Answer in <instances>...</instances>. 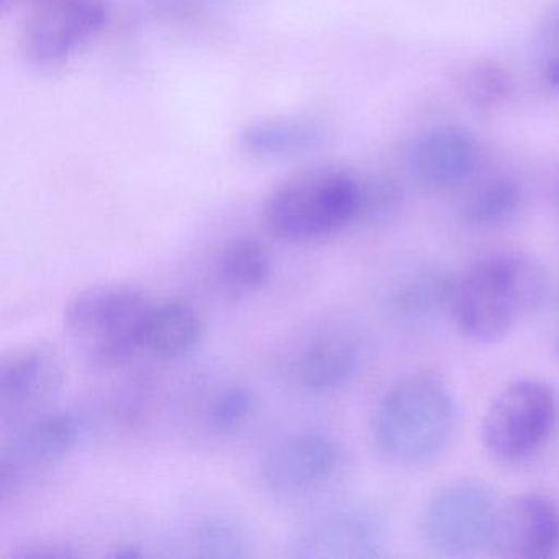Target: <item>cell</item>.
Here are the masks:
<instances>
[{
  "instance_id": "obj_1",
  "label": "cell",
  "mask_w": 559,
  "mask_h": 559,
  "mask_svg": "<svg viewBox=\"0 0 559 559\" xmlns=\"http://www.w3.org/2000/svg\"><path fill=\"white\" fill-rule=\"evenodd\" d=\"M546 271L522 251H493L456 274L451 319L464 338L496 345L548 296Z\"/></svg>"
},
{
  "instance_id": "obj_2",
  "label": "cell",
  "mask_w": 559,
  "mask_h": 559,
  "mask_svg": "<svg viewBox=\"0 0 559 559\" xmlns=\"http://www.w3.org/2000/svg\"><path fill=\"white\" fill-rule=\"evenodd\" d=\"M460 408L440 376L415 371L392 382L379 397L371 435L379 453L397 466H424L447 451L456 435Z\"/></svg>"
},
{
  "instance_id": "obj_3",
  "label": "cell",
  "mask_w": 559,
  "mask_h": 559,
  "mask_svg": "<svg viewBox=\"0 0 559 559\" xmlns=\"http://www.w3.org/2000/svg\"><path fill=\"white\" fill-rule=\"evenodd\" d=\"M361 178L340 166H313L289 176L266 198L263 221L277 240L310 245L359 224Z\"/></svg>"
},
{
  "instance_id": "obj_4",
  "label": "cell",
  "mask_w": 559,
  "mask_h": 559,
  "mask_svg": "<svg viewBox=\"0 0 559 559\" xmlns=\"http://www.w3.org/2000/svg\"><path fill=\"white\" fill-rule=\"evenodd\" d=\"M153 304L143 290L127 284L87 287L64 307V330L94 366L119 368L143 356Z\"/></svg>"
},
{
  "instance_id": "obj_5",
  "label": "cell",
  "mask_w": 559,
  "mask_h": 559,
  "mask_svg": "<svg viewBox=\"0 0 559 559\" xmlns=\"http://www.w3.org/2000/svg\"><path fill=\"white\" fill-rule=\"evenodd\" d=\"M348 473V454L333 435L302 430L287 435L261 464L264 492L290 507H312L335 499Z\"/></svg>"
},
{
  "instance_id": "obj_6",
  "label": "cell",
  "mask_w": 559,
  "mask_h": 559,
  "mask_svg": "<svg viewBox=\"0 0 559 559\" xmlns=\"http://www.w3.org/2000/svg\"><path fill=\"white\" fill-rule=\"evenodd\" d=\"M502 503L479 480L460 479L431 493L420 513V538L443 558H473L489 551Z\"/></svg>"
},
{
  "instance_id": "obj_7",
  "label": "cell",
  "mask_w": 559,
  "mask_h": 559,
  "mask_svg": "<svg viewBox=\"0 0 559 559\" xmlns=\"http://www.w3.org/2000/svg\"><path fill=\"white\" fill-rule=\"evenodd\" d=\"M384 516L362 500L332 499L307 509L287 535L294 559H371L384 555Z\"/></svg>"
},
{
  "instance_id": "obj_8",
  "label": "cell",
  "mask_w": 559,
  "mask_h": 559,
  "mask_svg": "<svg viewBox=\"0 0 559 559\" xmlns=\"http://www.w3.org/2000/svg\"><path fill=\"white\" fill-rule=\"evenodd\" d=\"M558 414L551 385L539 379H516L490 401L480 424V440L497 461L520 463L549 440Z\"/></svg>"
},
{
  "instance_id": "obj_9",
  "label": "cell",
  "mask_w": 559,
  "mask_h": 559,
  "mask_svg": "<svg viewBox=\"0 0 559 559\" xmlns=\"http://www.w3.org/2000/svg\"><path fill=\"white\" fill-rule=\"evenodd\" d=\"M0 450V497L11 499L25 484L37 479L80 444V420L63 411H44L4 430Z\"/></svg>"
},
{
  "instance_id": "obj_10",
  "label": "cell",
  "mask_w": 559,
  "mask_h": 559,
  "mask_svg": "<svg viewBox=\"0 0 559 559\" xmlns=\"http://www.w3.org/2000/svg\"><path fill=\"white\" fill-rule=\"evenodd\" d=\"M366 358V336L352 320L335 319L302 340L289 362V378L300 394L325 397L345 389Z\"/></svg>"
},
{
  "instance_id": "obj_11",
  "label": "cell",
  "mask_w": 559,
  "mask_h": 559,
  "mask_svg": "<svg viewBox=\"0 0 559 559\" xmlns=\"http://www.w3.org/2000/svg\"><path fill=\"white\" fill-rule=\"evenodd\" d=\"M67 381L63 358L53 346L25 343L0 358V425L9 430L48 411Z\"/></svg>"
},
{
  "instance_id": "obj_12",
  "label": "cell",
  "mask_w": 559,
  "mask_h": 559,
  "mask_svg": "<svg viewBox=\"0 0 559 559\" xmlns=\"http://www.w3.org/2000/svg\"><path fill=\"white\" fill-rule=\"evenodd\" d=\"M34 9L22 34V50L40 68L67 63L103 32L107 22L103 0H48Z\"/></svg>"
},
{
  "instance_id": "obj_13",
  "label": "cell",
  "mask_w": 559,
  "mask_h": 559,
  "mask_svg": "<svg viewBox=\"0 0 559 559\" xmlns=\"http://www.w3.org/2000/svg\"><path fill=\"white\" fill-rule=\"evenodd\" d=\"M483 153L476 136L460 126L430 127L418 133L405 153L408 175L427 191L443 192L467 185L477 175Z\"/></svg>"
},
{
  "instance_id": "obj_14",
  "label": "cell",
  "mask_w": 559,
  "mask_h": 559,
  "mask_svg": "<svg viewBox=\"0 0 559 559\" xmlns=\"http://www.w3.org/2000/svg\"><path fill=\"white\" fill-rule=\"evenodd\" d=\"M490 555L507 559L558 558V503L538 492L520 493L502 503Z\"/></svg>"
},
{
  "instance_id": "obj_15",
  "label": "cell",
  "mask_w": 559,
  "mask_h": 559,
  "mask_svg": "<svg viewBox=\"0 0 559 559\" xmlns=\"http://www.w3.org/2000/svg\"><path fill=\"white\" fill-rule=\"evenodd\" d=\"M456 274L438 264H417L401 271L381 297L385 319L402 330L425 329L450 316Z\"/></svg>"
},
{
  "instance_id": "obj_16",
  "label": "cell",
  "mask_w": 559,
  "mask_h": 559,
  "mask_svg": "<svg viewBox=\"0 0 559 559\" xmlns=\"http://www.w3.org/2000/svg\"><path fill=\"white\" fill-rule=\"evenodd\" d=\"M204 335L201 316L191 304L165 300L153 304L143 335V356L176 361L191 355Z\"/></svg>"
},
{
  "instance_id": "obj_17",
  "label": "cell",
  "mask_w": 559,
  "mask_h": 559,
  "mask_svg": "<svg viewBox=\"0 0 559 559\" xmlns=\"http://www.w3.org/2000/svg\"><path fill=\"white\" fill-rule=\"evenodd\" d=\"M325 130L307 117H276L248 123L238 135V148L254 159H284L304 155L323 142Z\"/></svg>"
},
{
  "instance_id": "obj_18",
  "label": "cell",
  "mask_w": 559,
  "mask_h": 559,
  "mask_svg": "<svg viewBox=\"0 0 559 559\" xmlns=\"http://www.w3.org/2000/svg\"><path fill=\"white\" fill-rule=\"evenodd\" d=\"M274 266L271 253L257 238L227 241L215 260V283L234 299H248L270 286Z\"/></svg>"
},
{
  "instance_id": "obj_19",
  "label": "cell",
  "mask_w": 559,
  "mask_h": 559,
  "mask_svg": "<svg viewBox=\"0 0 559 559\" xmlns=\"http://www.w3.org/2000/svg\"><path fill=\"white\" fill-rule=\"evenodd\" d=\"M525 191L513 176L496 175L480 179L463 199L460 218L464 227L490 231L506 227L522 211Z\"/></svg>"
},
{
  "instance_id": "obj_20",
  "label": "cell",
  "mask_w": 559,
  "mask_h": 559,
  "mask_svg": "<svg viewBox=\"0 0 559 559\" xmlns=\"http://www.w3.org/2000/svg\"><path fill=\"white\" fill-rule=\"evenodd\" d=\"M189 556L204 559H248L254 556V536L234 513L207 512L195 516L185 533Z\"/></svg>"
},
{
  "instance_id": "obj_21",
  "label": "cell",
  "mask_w": 559,
  "mask_h": 559,
  "mask_svg": "<svg viewBox=\"0 0 559 559\" xmlns=\"http://www.w3.org/2000/svg\"><path fill=\"white\" fill-rule=\"evenodd\" d=\"M257 407V395L247 385H225L215 392L205 408V421L214 431L235 430L243 425Z\"/></svg>"
},
{
  "instance_id": "obj_22",
  "label": "cell",
  "mask_w": 559,
  "mask_h": 559,
  "mask_svg": "<svg viewBox=\"0 0 559 559\" xmlns=\"http://www.w3.org/2000/svg\"><path fill=\"white\" fill-rule=\"evenodd\" d=\"M533 58L542 80L552 90H559V0L536 25Z\"/></svg>"
},
{
  "instance_id": "obj_23",
  "label": "cell",
  "mask_w": 559,
  "mask_h": 559,
  "mask_svg": "<svg viewBox=\"0 0 559 559\" xmlns=\"http://www.w3.org/2000/svg\"><path fill=\"white\" fill-rule=\"evenodd\" d=\"M402 205V191L388 178H361L359 224L378 225L391 221Z\"/></svg>"
},
{
  "instance_id": "obj_24",
  "label": "cell",
  "mask_w": 559,
  "mask_h": 559,
  "mask_svg": "<svg viewBox=\"0 0 559 559\" xmlns=\"http://www.w3.org/2000/svg\"><path fill=\"white\" fill-rule=\"evenodd\" d=\"M464 94L477 107H493L510 94V80L506 71L489 61H479L466 71Z\"/></svg>"
},
{
  "instance_id": "obj_25",
  "label": "cell",
  "mask_w": 559,
  "mask_h": 559,
  "mask_svg": "<svg viewBox=\"0 0 559 559\" xmlns=\"http://www.w3.org/2000/svg\"><path fill=\"white\" fill-rule=\"evenodd\" d=\"M84 551L71 542H38L22 546L12 555L14 559H76L83 558Z\"/></svg>"
},
{
  "instance_id": "obj_26",
  "label": "cell",
  "mask_w": 559,
  "mask_h": 559,
  "mask_svg": "<svg viewBox=\"0 0 559 559\" xmlns=\"http://www.w3.org/2000/svg\"><path fill=\"white\" fill-rule=\"evenodd\" d=\"M112 556L114 558H143V556H148V551L136 543H123V545L116 546Z\"/></svg>"
},
{
  "instance_id": "obj_27",
  "label": "cell",
  "mask_w": 559,
  "mask_h": 559,
  "mask_svg": "<svg viewBox=\"0 0 559 559\" xmlns=\"http://www.w3.org/2000/svg\"><path fill=\"white\" fill-rule=\"evenodd\" d=\"M555 349H556V355L559 356V330H558V332H556V335H555Z\"/></svg>"
},
{
  "instance_id": "obj_28",
  "label": "cell",
  "mask_w": 559,
  "mask_h": 559,
  "mask_svg": "<svg viewBox=\"0 0 559 559\" xmlns=\"http://www.w3.org/2000/svg\"><path fill=\"white\" fill-rule=\"evenodd\" d=\"M28 2H31L32 5H38L44 4V2H48V0H28Z\"/></svg>"
},
{
  "instance_id": "obj_29",
  "label": "cell",
  "mask_w": 559,
  "mask_h": 559,
  "mask_svg": "<svg viewBox=\"0 0 559 559\" xmlns=\"http://www.w3.org/2000/svg\"><path fill=\"white\" fill-rule=\"evenodd\" d=\"M555 304H556V307H558V309H559V287H558V293L555 294Z\"/></svg>"
},
{
  "instance_id": "obj_30",
  "label": "cell",
  "mask_w": 559,
  "mask_h": 559,
  "mask_svg": "<svg viewBox=\"0 0 559 559\" xmlns=\"http://www.w3.org/2000/svg\"><path fill=\"white\" fill-rule=\"evenodd\" d=\"M556 199H558V205H559V179H558V185H556Z\"/></svg>"
}]
</instances>
